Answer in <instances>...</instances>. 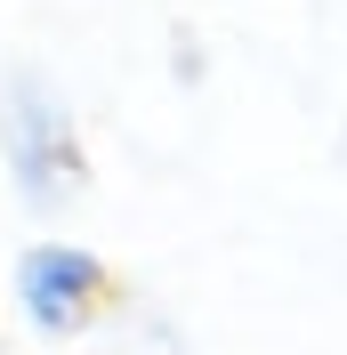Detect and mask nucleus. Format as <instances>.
Listing matches in <instances>:
<instances>
[{
    "instance_id": "2",
    "label": "nucleus",
    "mask_w": 347,
    "mask_h": 355,
    "mask_svg": "<svg viewBox=\"0 0 347 355\" xmlns=\"http://www.w3.org/2000/svg\"><path fill=\"white\" fill-rule=\"evenodd\" d=\"M8 283H17V307H24V323H33V331L73 339V331H89V323L105 315L113 266L97 259V250H81V243H24Z\"/></svg>"
},
{
    "instance_id": "1",
    "label": "nucleus",
    "mask_w": 347,
    "mask_h": 355,
    "mask_svg": "<svg viewBox=\"0 0 347 355\" xmlns=\"http://www.w3.org/2000/svg\"><path fill=\"white\" fill-rule=\"evenodd\" d=\"M0 162H8V186L33 210H57V202H73L89 186V154H81L65 97L24 65L0 81Z\"/></svg>"
}]
</instances>
